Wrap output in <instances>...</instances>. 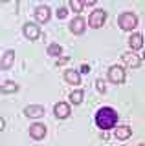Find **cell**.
<instances>
[{"label": "cell", "mask_w": 145, "mask_h": 146, "mask_svg": "<svg viewBox=\"0 0 145 146\" xmlns=\"http://www.w3.org/2000/svg\"><path fill=\"white\" fill-rule=\"evenodd\" d=\"M96 124L99 130H110V128H114L117 124V111L114 108H99L97 113H96Z\"/></svg>", "instance_id": "cell-1"}, {"label": "cell", "mask_w": 145, "mask_h": 146, "mask_svg": "<svg viewBox=\"0 0 145 146\" xmlns=\"http://www.w3.org/2000/svg\"><path fill=\"white\" fill-rule=\"evenodd\" d=\"M136 26H138V17H136L132 11L121 13V17H119V27L123 31H132V29H136Z\"/></svg>", "instance_id": "cell-2"}, {"label": "cell", "mask_w": 145, "mask_h": 146, "mask_svg": "<svg viewBox=\"0 0 145 146\" xmlns=\"http://www.w3.org/2000/svg\"><path fill=\"white\" fill-rule=\"evenodd\" d=\"M105 20H107V11L96 9V11L90 15V18H88V26L90 27H101L103 24H105Z\"/></svg>", "instance_id": "cell-3"}, {"label": "cell", "mask_w": 145, "mask_h": 146, "mask_svg": "<svg viewBox=\"0 0 145 146\" xmlns=\"http://www.w3.org/2000/svg\"><path fill=\"white\" fill-rule=\"evenodd\" d=\"M108 80L114 84H121L125 80V70L121 66H110L108 70Z\"/></svg>", "instance_id": "cell-4"}, {"label": "cell", "mask_w": 145, "mask_h": 146, "mask_svg": "<svg viewBox=\"0 0 145 146\" xmlns=\"http://www.w3.org/2000/svg\"><path fill=\"white\" fill-rule=\"evenodd\" d=\"M44 113H46V110L40 104H31V106L24 108V115L30 119H40V117H44Z\"/></svg>", "instance_id": "cell-5"}, {"label": "cell", "mask_w": 145, "mask_h": 146, "mask_svg": "<svg viewBox=\"0 0 145 146\" xmlns=\"http://www.w3.org/2000/svg\"><path fill=\"white\" fill-rule=\"evenodd\" d=\"M24 36L26 38H30V40H37L39 36H40V29H39V26L37 24H33V22H28V24H24Z\"/></svg>", "instance_id": "cell-6"}, {"label": "cell", "mask_w": 145, "mask_h": 146, "mask_svg": "<svg viewBox=\"0 0 145 146\" xmlns=\"http://www.w3.org/2000/svg\"><path fill=\"white\" fill-rule=\"evenodd\" d=\"M85 29H87V22H85V18L75 17L74 20L70 22V31H72L74 35H83Z\"/></svg>", "instance_id": "cell-7"}, {"label": "cell", "mask_w": 145, "mask_h": 146, "mask_svg": "<svg viewBox=\"0 0 145 146\" xmlns=\"http://www.w3.org/2000/svg\"><path fill=\"white\" fill-rule=\"evenodd\" d=\"M30 135L33 137L35 141H40V139H44L46 137V126L44 124H31L30 126Z\"/></svg>", "instance_id": "cell-8"}, {"label": "cell", "mask_w": 145, "mask_h": 146, "mask_svg": "<svg viewBox=\"0 0 145 146\" xmlns=\"http://www.w3.org/2000/svg\"><path fill=\"white\" fill-rule=\"evenodd\" d=\"M53 115H55L57 119L70 117V106H68L66 102H57L55 106H53Z\"/></svg>", "instance_id": "cell-9"}, {"label": "cell", "mask_w": 145, "mask_h": 146, "mask_svg": "<svg viewBox=\"0 0 145 146\" xmlns=\"http://www.w3.org/2000/svg\"><path fill=\"white\" fill-rule=\"evenodd\" d=\"M50 17H52V11H50L48 6H39L35 9V18H37L39 22H42V24H46L50 20Z\"/></svg>", "instance_id": "cell-10"}, {"label": "cell", "mask_w": 145, "mask_h": 146, "mask_svg": "<svg viewBox=\"0 0 145 146\" xmlns=\"http://www.w3.org/2000/svg\"><path fill=\"white\" fill-rule=\"evenodd\" d=\"M121 58H123V62L127 64V66H130V68H138L140 66V57L136 53H132V51H125L123 55H121Z\"/></svg>", "instance_id": "cell-11"}, {"label": "cell", "mask_w": 145, "mask_h": 146, "mask_svg": "<svg viewBox=\"0 0 145 146\" xmlns=\"http://www.w3.org/2000/svg\"><path fill=\"white\" fill-rule=\"evenodd\" d=\"M15 64V51H6L4 53V57H2V62H0V68L2 70H9V68Z\"/></svg>", "instance_id": "cell-12"}, {"label": "cell", "mask_w": 145, "mask_h": 146, "mask_svg": "<svg viewBox=\"0 0 145 146\" xmlns=\"http://www.w3.org/2000/svg\"><path fill=\"white\" fill-rule=\"evenodd\" d=\"M64 79H66V82L77 86L79 82H81V73H79L77 70H66V71H64Z\"/></svg>", "instance_id": "cell-13"}, {"label": "cell", "mask_w": 145, "mask_h": 146, "mask_svg": "<svg viewBox=\"0 0 145 146\" xmlns=\"http://www.w3.org/2000/svg\"><path fill=\"white\" fill-rule=\"evenodd\" d=\"M114 135H116V139H119V141H127L130 135H132V130H130L129 126H117Z\"/></svg>", "instance_id": "cell-14"}, {"label": "cell", "mask_w": 145, "mask_h": 146, "mask_svg": "<svg viewBox=\"0 0 145 146\" xmlns=\"http://www.w3.org/2000/svg\"><path fill=\"white\" fill-rule=\"evenodd\" d=\"M0 91H2V93H17V91H19V84L7 80V82H4V84H0Z\"/></svg>", "instance_id": "cell-15"}, {"label": "cell", "mask_w": 145, "mask_h": 146, "mask_svg": "<svg viewBox=\"0 0 145 146\" xmlns=\"http://www.w3.org/2000/svg\"><path fill=\"white\" fill-rule=\"evenodd\" d=\"M129 46H130L132 49H140V48L143 46V36L140 35V33H134V35L129 38Z\"/></svg>", "instance_id": "cell-16"}, {"label": "cell", "mask_w": 145, "mask_h": 146, "mask_svg": "<svg viewBox=\"0 0 145 146\" xmlns=\"http://www.w3.org/2000/svg\"><path fill=\"white\" fill-rule=\"evenodd\" d=\"M83 97H85V91L83 90H75V91L70 93V102H74L75 106H77V104L83 102Z\"/></svg>", "instance_id": "cell-17"}, {"label": "cell", "mask_w": 145, "mask_h": 146, "mask_svg": "<svg viewBox=\"0 0 145 146\" xmlns=\"http://www.w3.org/2000/svg\"><path fill=\"white\" fill-rule=\"evenodd\" d=\"M62 53V48L59 44H50L48 46V55H53V57H59Z\"/></svg>", "instance_id": "cell-18"}, {"label": "cell", "mask_w": 145, "mask_h": 146, "mask_svg": "<svg viewBox=\"0 0 145 146\" xmlns=\"http://www.w3.org/2000/svg\"><path fill=\"white\" fill-rule=\"evenodd\" d=\"M70 7L74 9L75 13H81V9L85 7V2H79V0H70Z\"/></svg>", "instance_id": "cell-19"}, {"label": "cell", "mask_w": 145, "mask_h": 146, "mask_svg": "<svg viewBox=\"0 0 145 146\" xmlns=\"http://www.w3.org/2000/svg\"><path fill=\"white\" fill-rule=\"evenodd\" d=\"M66 13H68V11H66L64 7H59V9H57V18H61V20H62V18H66Z\"/></svg>", "instance_id": "cell-20"}, {"label": "cell", "mask_w": 145, "mask_h": 146, "mask_svg": "<svg viewBox=\"0 0 145 146\" xmlns=\"http://www.w3.org/2000/svg\"><path fill=\"white\" fill-rule=\"evenodd\" d=\"M96 84H97V90L101 91V93H105V91H107V84H105V82H103V80H97Z\"/></svg>", "instance_id": "cell-21"}, {"label": "cell", "mask_w": 145, "mask_h": 146, "mask_svg": "<svg viewBox=\"0 0 145 146\" xmlns=\"http://www.w3.org/2000/svg\"><path fill=\"white\" fill-rule=\"evenodd\" d=\"M81 71H83V73H88V71H90V68L87 66V64H83V66H81Z\"/></svg>", "instance_id": "cell-22"}, {"label": "cell", "mask_w": 145, "mask_h": 146, "mask_svg": "<svg viewBox=\"0 0 145 146\" xmlns=\"http://www.w3.org/2000/svg\"><path fill=\"white\" fill-rule=\"evenodd\" d=\"M4 126H6V121H4V119H2V117H0V131H2V130H4Z\"/></svg>", "instance_id": "cell-23"}, {"label": "cell", "mask_w": 145, "mask_h": 146, "mask_svg": "<svg viewBox=\"0 0 145 146\" xmlns=\"http://www.w3.org/2000/svg\"><path fill=\"white\" fill-rule=\"evenodd\" d=\"M143 58H145V51H143Z\"/></svg>", "instance_id": "cell-24"}, {"label": "cell", "mask_w": 145, "mask_h": 146, "mask_svg": "<svg viewBox=\"0 0 145 146\" xmlns=\"http://www.w3.org/2000/svg\"><path fill=\"white\" fill-rule=\"evenodd\" d=\"M138 146H143V144H138Z\"/></svg>", "instance_id": "cell-25"}]
</instances>
